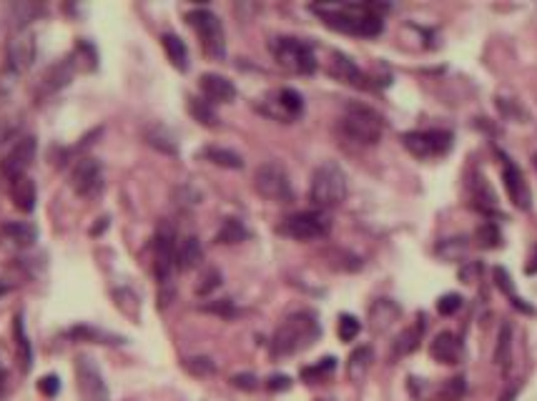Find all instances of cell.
<instances>
[{
    "label": "cell",
    "mask_w": 537,
    "mask_h": 401,
    "mask_svg": "<svg viewBox=\"0 0 537 401\" xmlns=\"http://www.w3.org/2000/svg\"><path fill=\"white\" fill-rule=\"evenodd\" d=\"M525 274L527 276H532V274H537V248H535V256L530 258V264L525 266Z\"/></svg>",
    "instance_id": "681fc988"
},
{
    "label": "cell",
    "mask_w": 537,
    "mask_h": 401,
    "mask_svg": "<svg viewBox=\"0 0 537 401\" xmlns=\"http://www.w3.org/2000/svg\"><path fill=\"white\" fill-rule=\"evenodd\" d=\"M249 239V231L239 218H226L221 223L219 234H216V244H241V241Z\"/></svg>",
    "instance_id": "d6a6232c"
},
{
    "label": "cell",
    "mask_w": 537,
    "mask_h": 401,
    "mask_svg": "<svg viewBox=\"0 0 537 401\" xmlns=\"http://www.w3.org/2000/svg\"><path fill=\"white\" fill-rule=\"evenodd\" d=\"M422 334H424L422 318H419L417 323H412V326H407V329L394 339V346H392L394 359H402V356H409L412 351H417L419 342H422Z\"/></svg>",
    "instance_id": "484cf974"
},
{
    "label": "cell",
    "mask_w": 537,
    "mask_h": 401,
    "mask_svg": "<svg viewBox=\"0 0 537 401\" xmlns=\"http://www.w3.org/2000/svg\"><path fill=\"white\" fill-rule=\"evenodd\" d=\"M465 391H467L465 377H454V379H447V381L442 384V389H440V394H437V399H440V401H462Z\"/></svg>",
    "instance_id": "8d00e7d4"
},
{
    "label": "cell",
    "mask_w": 537,
    "mask_h": 401,
    "mask_svg": "<svg viewBox=\"0 0 537 401\" xmlns=\"http://www.w3.org/2000/svg\"><path fill=\"white\" fill-rule=\"evenodd\" d=\"M11 198H13V206L23 213H30V211L36 209V183L28 178V176H18V178L11 181Z\"/></svg>",
    "instance_id": "cb8c5ba5"
},
{
    "label": "cell",
    "mask_w": 537,
    "mask_h": 401,
    "mask_svg": "<svg viewBox=\"0 0 537 401\" xmlns=\"http://www.w3.org/2000/svg\"><path fill=\"white\" fill-rule=\"evenodd\" d=\"M268 50H271L276 63L289 73L309 76V73L317 71V55H314V48H311L309 43L299 41V38H289V36L271 38Z\"/></svg>",
    "instance_id": "5b68a950"
},
{
    "label": "cell",
    "mask_w": 537,
    "mask_h": 401,
    "mask_svg": "<svg viewBox=\"0 0 537 401\" xmlns=\"http://www.w3.org/2000/svg\"><path fill=\"white\" fill-rule=\"evenodd\" d=\"M189 113L193 120H198L206 128H219V115H216L214 106L206 98H189Z\"/></svg>",
    "instance_id": "1f68e13d"
},
{
    "label": "cell",
    "mask_w": 537,
    "mask_h": 401,
    "mask_svg": "<svg viewBox=\"0 0 537 401\" xmlns=\"http://www.w3.org/2000/svg\"><path fill=\"white\" fill-rule=\"evenodd\" d=\"M201 309L209 314H216V316H224V318H233L236 314H239L236 311V306H233V301H229V299L214 301V304H203Z\"/></svg>",
    "instance_id": "7bdbcfd3"
},
{
    "label": "cell",
    "mask_w": 537,
    "mask_h": 401,
    "mask_svg": "<svg viewBox=\"0 0 537 401\" xmlns=\"http://www.w3.org/2000/svg\"><path fill=\"white\" fill-rule=\"evenodd\" d=\"M402 309L394 304L392 299H376L369 309V323L374 334H384L397 318H400Z\"/></svg>",
    "instance_id": "603a6c76"
},
{
    "label": "cell",
    "mask_w": 537,
    "mask_h": 401,
    "mask_svg": "<svg viewBox=\"0 0 537 401\" xmlns=\"http://www.w3.org/2000/svg\"><path fill=\"white\" fill-rule=\"evenodd\" d=\"M13 331H15V346H18L20 369H23V372H30V364H33V351H30V342H28V336H25V329H23V316H15Z\"/></svg>",
    "instance_id": "e575fe53"
},
{
    "label": "cell",
    "mask_w": 537,
    "mask_h": 401,
    "mask_svg": "<svg viewBox=\"0 0 537 401\" xmlns=\"http://www.w3.org/2000/svg\"><path fill=\"white\" fill-rule=\"evenodd\" d=\"M198 88H201L203 98L211 106L214 103H231L236 98V85L224 76H219V73H203L198 78Z\"/></svg>",
    "instance_id": "ac0fdd59"
},
{
    "label": "cell",
    "mask_w": 537,
    "mask_h": 401,
    "mask_svg": "<svg viewBox=\"0 0 537 401\" xmlns=\"http://www.w3.org/2000/svg\"><path fill=\"white\" fill-rule=\"evenodd\" d=\"M346 198V174L344 168L334 161H324L314 168L309 186V201L317 206V211H327L339 206Z\"/></svg>",
    "instance_id": "277c9868"
},
{
    "label": "cell",
    "mask_w": 537,
    "mask_h": 401,
    "mask_svg": "<svg viewBox=\"0 0 537 401\" xmlns=\"http://www.w3.org/2000/svg\"><path fill=\"white\" fill-rule=\"evenodd\" d=\"M268 103H271V108H266V113L274 115L276 120H284V123H292L294 118H299V115L304 113V98L294 88L276 90Z\"/></svg>",
    "instance_id": "e0dca14e"
},
{
    "label": "cell",
    "mask_w": 537,
    "mask_h": 401,
    "mask_svg": "<svg viewBox=\"0 0 537 401\" xmlns=\"http://www.w3.org/2000/svg\"><path fill=\"white\" fill-rule=\"evenodd\" d=\"M475 244L480 248H500L502 246V231L495 221H484L482 226H477L475 231Z\"/></svg>",
    "instance_id": "d590c367"
},
{
    "label": "cell",
    "mask_w": 537,
    "mask_h": 401,
    "mask_svg": "<svg viewBox=\"0 0 537 401\" xmlns=\"http://www.w3.org/2000/svg\"><path fill=\"white\" fill-rule=\"evenodd\" d=\"M495 364L500 366L502 374L510 372L512 366V326L508 321L500 326V334H497V346H495Z\"/></svg>",
    "instance_id": "83f0119b"
},
{
    "label": "cell",
    "mask_w": 537,
    "mask_h": 401,
    "mask_svg": "<svg viewBox=\"0 0 537 401\" xmlns=\"http://www.w3.org/2000/svg\"><path fill=\"white\" fill-rule=\"evenodd\" d=\"M38 389H41V394H46V396H55L58 394V389H60L58 377H53V374L43 377L41 381H38Z\"/></svg>",
    "instance_id": "f6af8a7d"
},
{
    "label": "cell",
    "mask_w": 537,
    "mask_h": 401,
    "mask_svg": "<svg viewBox=\"0 0 537 401\" xmlns=\"http://www.w3.org/2000/svg\"><path fill=\"white\" fill-rule=\"evenodd\" d=\"M13 288V283L11 281H6V279H0V296H6L8 291Z\"/></svg>",
    "instance_id": "816d5d0a"
},
{
    "label": "cell",
    "mask_w": 537,
    "mask_h": 401,
    "mask_svg": "<svg viewBox=\"0 0 537 401\" xmlns=\"http://www.w3.org/2000/svg\"><path fill=\"white\" fill-rule=\"evenodd\" d=\"M71 78H73V60L71 58L58 60V63L50 66L48 71H46V76H43L38 96H50V93H55L58 88L71 83Z\"/></svg>",
    "instance_id": "7402d4cb"
},
{
    "label": "cell",
    "mask_w": 537,
    "mask_h": 401,
    "mask_svg": "<svg viewBox=\"0 0 537 401\" xmlns=\"http://www.w3.org/2000/svg\"><path fill=\"white\" fill-rule=\"evenodd\" d=\"M319 334H322V326H319L317 316L311 311L292 314V316L281 321L274 339H271V356L284 359V356H294V353L304 351L317 342Z\"/></svg>",
    "instance_id": "7a4b0ae2"
},
{
    "label": "cell",
    "mask_w": 537,
    "mask_h": 401,
    "mask_svg": "<svg viewBox=\"0 0 537 401\" xmlns=\"http://www.w3.org/2000/svg\"><path fill=\"white\" fill-rule=\"evenodd\" d=\"M339 131L357 146H374L384 133V118L365 103H349L339 118Z\"/></svg>",
    "instance_id": "3957f363"
},
{
    "label": "cell",
    "mask_w": 537,
    "mask_h": 401,
    "mask_svg": "<svg viewBox=\"0 0 537 401\" xmlns=\"http://www.w3.org/2000/svg\"><path fill=\"white\" fill-rule=\"evenodd\" d=\"M71 186L81 198H96L103 191V166L96 158H81L71 171Z\"/></svg>",
    "instance_id": "7c38bea8"
},
{
    "label": "cell",
    "mask_w": 537,
    "mask_h": 401,
    "mask_svg": "<svg viewBox=\"0 0 537 401\" xmlns=\"http://www.w3.org/2000/svg\"><path fill=\"white\" fill-rule=\"evenodd\" d=\"M254 188L261 198L271 201V204H292L294 201V188L289 181L287 168L279 161H266L257 168L254 174Z\"/></svg>",
    "instance_id": "8992f818"
},
{
    "label": "cell",
    "mask_w": 537,
    "mask_h": 401,
    "mask_svg": "<svg viewBox=\"0 0 537 401\" xmlns=\"http://www.w3.org/2000/svg\"><path fill=\"white\" fill-rule=\"evenodd\" d=\"M36 148L38 146H36V138L33 136L20 138L18 143L8 150V156L3 158V176H6L8 181L18 178V176H25L30 163L36 161Z\"/></svg>",
    "instance_id": "9a60e30c"
},
{
    "label": "cell",
    "mask_w": 537,
    "mask_h": 401,
    "mask_svg": "<svg viewBox=\"0 0 537 401\" xmlns=\"http://www.w3.org/2000/svg\"><path fill=\"white\" fill-rule=\"evenodd\" d=\"M266 386H268L271 391H287L289 386H292V379H289V377H281V374H276V377L268 379Z\"/></svg>",
    "instance_id": "7dc6e473"
},
{
    "label": "cell",
    "mask_w": 537,
    "mask_h": 401,
    "mask_svg": "<svg viewBox=\"0 0 537 401\" xmlns=\"http://www.w3.org/2000/svg\"><path fill=\"white\" fill-rule=\"evenodd\" d=\"M532 161H535V168H537V156H532Z\"/></svg>",
    "instance_id": "f5cc1de1"
},
{
    "label": "cell",
    "mask_w": 537,
    "mask_h": 401,
    "mask_svg": "<svg viewBox=\"0 0 537 401\" xmlns=\"http://www.w3.org/2000/svg\"><path fill=\"white\" fill-rule=\"evenodd\" d=\"M6 391H8V374H6V369L0 366V399L6 396Z\"/></svg>",
    "instance_id": "c3c4849f"
},
{
    "label": "cell",
    "mask_w": 537,
    "mask_h": 401,
    "mask_svg": "<svg viewBox=\"0 0 537 401\" xmlns=\"http://www.w3.org/2000/svg\"><path fill=\"white\" fill-rule=\"evenodd\" d=\"M311 10L317 13L332 30H339L346 36H362V38H374L382 33L384 20L382 10L387 6L379 3H341V6H311Z\"/></svg>",
    "instance_id": "6da1fadb"
},
{
    "label": "cell",
    "mask_w": 537,
    "mask_h": 401,
    "mask_svg": "<svg viewBox=\"0 0 537 401\" xmlns=\"http://www.w3.org/2000/svg\"><path fill=\"white\" fill-rule=\"evenodd\" d=\"M144 138L151 148L161 150V153H166V156H176V153H179V143H176V138L171 136V131H168L166 126H158V123H156V126H149L144 131Z\"/></svg>",
    "instance_id": "4316f807"
},
{
    "label": "cell",
    "mask_w": 537,
    "mask_h": 401,
    "mask_svg": "<svg viewBox=\"0 0 537 401\" xmlns=\"http://www.w3.org/2000/svg\"><path fill=\"white\" fill-rule=\"evenodd\" d=\"M219 286H221V271L219 269H206L201 274V279H198V283H196V294L198 296H209V294H214Z\"/></svg>",
    "instance_id": "60d3db41"
},
{
    "label": "cell",
    "mask_w": 537,
    "mask_h": 401,
    "mask_svg": "<svg viewBox=\"0 0 537 401\" xmlns=\"http://www.w3.org/2000/svg\"><path fill=\"white\" fill-rule=\"evenodd\" d=\"M519 386H522V384H517V386H515V389H510V391H508V394L502 396V399H500V401H515V396H517Z\"/></svg>",
    "instance_id": "f907efd6"
},
{
    "label": "cell",
    "mask_w": 537,
    "mask_h": 401,
    "mask_svg": "<svg viewBox=\"0 0 537 401\" xmlns=\"http://www.w3.org/2000/svg\"><path fill=\"white\" fill-rule=\"evenodd\" d=\"M495 283H497V288H500L502 294L508 296L510 299V304L517 309V311H522V314H535V309H532L530 304H525V301L519 299L517 296V291H515V286H512V279H510V274L502 266H497L495 269Z\"/></svg>",
    "instance_id": "4dcf8cb0"
},
{
    "label": "cell",
    "mask_w": 537,
    "mask_h": 401,
    "mask_svg": "<svg viewBox=\"0 0 537 401\" xmlns=\"http://www.w3.org/2000/svg\"><path fill=\"white\" fill-rule=\"evenodd\" d=\"M334 369H337V359L334 356H327V359H322L319 364L306 366L304 372H301V379H306V381H319V379L329 377Z\"/></svg>",
    "instance_id": "f35d334b"
},
{
    "label": "cell",
    "mask_w": 537,
    "mask_h": 401,
    "mask_svg": "<svg viewBox=\"0 0 537 401\" xmlns=\"http://www.w3.org/2000/svg\"><path fill=\"white\" fill-rule=\"evenodd\" d=\"M405 148L417 158L444 156L452 148V133L449 131H409L402 136Z\"/></svg>",
    "instance_id": "30bf717a"
},
{
    "label": "cell",
    "mask_w": 537,
    "mask_h": 401,
    "mask_svg": "<svg viewBox=\"0 0 537 401\" xmlns=\"http://www.w3.org/2000/svg\"><path fill=\"white\" fill-rule=\"evenodd\" d=\"M329 73L334 76L337 80L346 85H354V88H369L367 83V76L354 66V60H349L346 55L341 53H334L332 55V63H329Z\"/></svg>",
    "instance_id": "44dd1931"
},
{
    "label": "cell",
    "mask_w": 537,
    "mask_h": 401,
    "mask_svg": "<svg viewBox=\"0 0 537 401\" xmlns=\"http://www.w3.org/2000/svg\"><path fill=\"white\" fill-rule=\"evenodd\" d=\"M201 156L221 168H231V171L244 168V158H241L239 153H233V150L229 148H219V146H206V148L201 150Z\"/></svg>",
    "instance_id": "f546056e"
},
{
    "label": "cell",
    "mask_w": 537,
    "mask_h": 401,
    "mask_svg": "<svg viewBox=\"0 0 537 401\" xmlns=\"http://www.w3.org/2000/svg\"><path fill=\"white\" fill-rule=\"evenodd\" d=\"M201 261H203V248L196 236H186L184 241H179V246H176V269L191 271L196 269V266H201Z\"/></svg>",
    "instance_id": "d4e9b609"
},
{
    "label": "cell",
    "mask_w": 537,
    "mask_h": 401,
    "mask_svg": "<svg viewBox=\"0 0 537 401\" xmlns=\"http://www.w3.org/2000/svg\"><path fill=\"white\" fill-rule=\"evenodd\" d=\"M319 401H327V399H319Z\"/></svg>",
    "instance_id": "db71d44e"
},
{
    "label": "cell",
    "mask_w": 537,
    "mask_h": 401,
    "mask_svg": "<svg viewBox=\"0 0 537 401\" xmlns=\"http://www.w3.org/2000/svg\"><path fill=\"white\" fill-rule=\"evenodd\" d=\"M329 228H332V221L324 211H301V213L289 216L279 226V231L294 241H317L329 234Z\"/></svg>",
    "instance_id": "ba28073f"
},
{
    "label": "cell",
    "mask_w": 537,
    "mask_h": 401,
    "mask_svg": "<svg viewBox=\"0 0 537 401\" xmlns=\"http://www.w3.org/2000/svg\"><path fill=\"white\" fill-rule=\"evenodd\" d=\"M189 25L196 30L198 41H201L203 53L214 60H221L226 55V38H224V25H221L219 15L206 8H196L186 15Z\"/></svg>",
    "instance_id": "52a82bcc"
},
{
    "label": "cell",
    "mask_w": 537,
    "mask_h": 401,
    "mask_svg": "<svg viewBox=\"0 0 537 401\" xmlns=\"http://www.w3.org/2000/svg\"><path fill=\"white\" fill-rule=\"evenodd\" d=\"M372 359H374V356H372V349H369V346L354 349L352 356H349V366H346V372H349V379L359 381V379H362L367 372H369Z\"/></svg>",
    "instance_id": "836d02e7"
},
{
    "label": "cell",
    "mask_w": 537,
    "mask_h": 401,
    "mask_svg": "<svg viewBox=\"0 0 537 401\" xmlns=\"http://www.w3.org/2000/svg\"><path fill=\"white\" fill-rule=\"evenodd\" d=\"M161 45H163V50H166V55H168V60H171L173 68H179V71H189V48H186V43L181 41L179 36H173V33H163Z\"/></svg>",
    "instance_id": "f1b7e54d"
},
{
    "label": "cell",
    "mask_w": 537,
    "mask_h": 401,
    "mask_svg": "<svg viewBox=\"0 0 537 401\" xmlns=\"http://www.w3.org/2000/svg\"><path fill=\"white\" fill-rule=\"evenodd\" d=\"M470 206L472 209H477L480 213L484 216H500V206H497V196L492 191L487 181H484L482 174H475L470 181Z\"/></svg>",
    "instance_id": "ffe728a7"
},
{
    "label": "cell",
    "mask_w": 537,
    "mask_h": 401,
    "mask_svg": "<svg viewBox=\"0 0 537 401\" xmlns=\"http://www.w3.org/2000/svg\"><path fill=\"white\" fill-rule=\"evenodd\" d=\"M497 108H500V113L510 120H517V123H527V120H530L525 108L519 106L517 101H512V98H497Z\"/></svg>",
    "instance_id": "74e56055"
},
{
    "label": "cell",
    "mask_w": 537,
    "mask_h": 401,
    "mask_svg": "<svg viewBox=\"0 0 537 401\" xmlns=\"http://www.w3.org/2000/svg\"><path fill=\"white\" fill-rule=\"evenodd\" d=\"M176 246H179V241H176V228L168 221H161L154 236V258H156L154 271L161 286H166L173 269H176Z\"/></svg>",
    "instance_id": "9c48e42d"
},
{
    "label": "cell",
    "mask_w": 537,
    "mask_h": 401,
    "mask_svg": "<svg viewBox=\"0 0 537 401\" xmlns=\"http://www.w3.org/2000/svg\"><path fill=\"white\" fill-rule=\"evenodd\" d=\"M76 374H78V389H81L86 401H111L106 381H103L98 366L93 364L88 356H81V359H78Z\"/></svg>",
    "instance_id": "4fadbf2b"
},
{
    "label": "cell",
    "mask_w": 537,
    "mask_h": 401,
    "mask_svg": "<svg viewBox=\"0 0 537 401\" xmlns=\"http://www.w3.org/2000/svg\"><path fill=\"white\" fill-rule=\"evenodd\" d=\"M502 181H505V188H508V196L515 204V209L530 211L532 206L530 186H527V181L525 176H522V171H519V166L515 161H510L508 156H502Z\"/></svg>",
    "instance_id": "5bb4252c"
},
{
    "label": "cell",
    "mask_w": 537,
    "mask_h": 401,
    "mask_svg": "<svg viewBox=\"0 0 537 401\" xmlns=\"http://www.w3.org/2000/svg\"><path fill=\"white\" fill-rule=\"evenodd\" d=\"M36 53H38V45H36V36H33V30H18L15 36L11 38L8 43V63H6V71L11 76H23L30 66H33V60H36Z\"/></svg>",
    "instance_id": "8fae6325"
},
{
    "label": "cell",
    "mask_w": 537,
    "mask_h": 401,
    "mask_svg": "<svg viewBox=\"0 0 537 401\" xmlns=\"http://www.w3.org/2000/svg\"><path fill=\"white\" fill-rule=\"evenodd\" d=\"M184 366L193 374V377H211V374L216 372L214 361L206 359V356H193V359H186Z\"/></svg>",
    "instance_id": "b9f144b4"
},
{
    "label": "cell",
    "mask_w": 537,
    "mask_h": 401,
    "mask_svg": "<svg viewBox=\"0 0 537 401\" xmlns=\"http://www.w3.org/2000/svg\"><path fill=\"white\" fill-rule=\"evenodd\" d=\"M462 309V296L460 294H444L440 301H437V311L442 316H452Z\"/></svg>",
    "instance_id": "ee69618b"
},
{
    "label": "cell",
    "mask_w": 537,
    "mask_h": 401,
    "mask_svg": "<svg viewBox=\"0 0 537 401\" xmlns=\"http://www.w3.org/2000/svg\"><path fill=\"white\" fill-rule=\"evenodd\" d=\"M430 353H432V359L440 361V364H460L462 361V353H465V349H462V342H460V336L452 334V331H442V334L435 336V342H432L430 346Z\"/></svg>",
    "instance_id": "d6986e66"
},
{
    "label": "cell",
    "mask_w": 537,
    "mask_h": 401,
    "mask_svg": "<svg viewBox=\"0 0 537 401\" xmlns=\"http://www.w3.org/2000/svg\"><path fill=\"white\" fill-rule=\"evenodd\" d=\"M38 241V228L28 221H8L0 226V246L8 251H25Z\"/></svg>",
    "instance_id": "2e32d148"
},
{
    "label": "cell",
    "mask_w": 537,
    "mask_h": 401,
    "mask_svg": "<svg viewBox=\"0 0 537 401\" xmlns=\"http://www.w3.org/2000/svg\"><path fill=\"white\" fill-rule=\"evenodd\" d=\"M337 331H339L341 342H354V339H357V334L362 331V323H359V318L352 316V314H341Z\"/></svg>",
    "instance_id": "ab89813d"
},
{
    "label": "cell",
    "mask_w": 537,
    "mask_h": 401,
    "mask_svg": "<svg viewBox=\"0 0 537 401\" xmlns=\"http://www.w3.org/2000/svg\"><path fill=\"white\" fill-rule=\"evenodd\" d=\"M231 384L236 389L254 391L257 389V377H254V374H236V377H231Z\"/></svg>",
    "instance_id": "bcb514c9"
}]
</instances>
